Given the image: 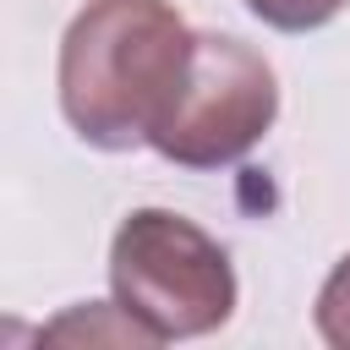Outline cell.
Segmentation results:
<instances>
[{
    "instance_id": "cell-1",
    "label": "cell",
    "mask_w": 350,
    "mask_h": 350,
    "mask_svg": "<svg viewBox=\"0 0 350 350\" xmlns=\"http://www.w3.org/2000/svg\"><path fill=\"white\" fill-rule=\"evenodd\" d=\"M197 33L170 0H88L60 38V115L98 153L148 148Z\"/></svg>"
},
{
    "instance_id": "cell-2",
    "label": "cell",
    "mask_w": 350,
    "mask_h": 350,
    "mask_svg": "<svg viewBox=\"0 0 350 350\" xmlns=\"http://www.w3.org/2000/svg\"><path fill=\"white\" fill-rule=\"evenodd\" d=\"M109 295L153 345L219 334L235 317L241 284L230 252L175 208H131L109 241Z\"/></svg>"
},
{
    "instance_id": "cell-3",
    "label": "cell",
    "mask_w": 350,
    "mask_h": 350,
    "mask_svg": "<svg viewBox=\"0 0 350 350\" xmlns=\"http://www.w3.org/2000/svg\"><path fill=\"white\" fill-rule=\"evenodd\" d=\"M279 120V77L273 66L235 33H197L186 77L159 115L148 148L180 170H224L241 164L268 126Z\"/></svg>"
},
{
    "instance_id": "cell-4",
    "label": "cell",
    "mask_w": 350,
    "mask_h": 350,
    "mask_svg": "<svg viewBox=\"0 0 350 350\" xmlns=\"http://www.w3.org/2000/svg\"><path fill=\"white\" fill-rule=\"evenodd\" d=\"M44 339H88V345H153V334L120 312V301H82L44 328Z\"/></svg>"
},
{
    "instance_id": "cell-5",
    "label": "cell",
    "mask_w": 350,
    "mask_h": 350,
    "mask_svg": "<svg viewBox=\"0 0 350 350\" xmlns=\"http://www.w3.org/2000/svg\"><path fill=\"white\" fill-rule=\"evenodd\" d=\"M312 323H317L323 345L350 350V252L328 268V279L317 290V306H312Z\"/></svg>"
},
{
    "instance_id": "cell-6",
    "label": "cell",
    "mask_w": 350,
    "mask_h": 350,
    "mask_svg": "<svg viewBox=\"0 0 350 350\" xmlns=\"http://www.w3.org/2000/svg\"><path fill=\"white\" fill-rule=\"evenodd\" d=\"M350 0H246V11L273 33H317L328 27Z\"/></svg>"
}]
</instances>
